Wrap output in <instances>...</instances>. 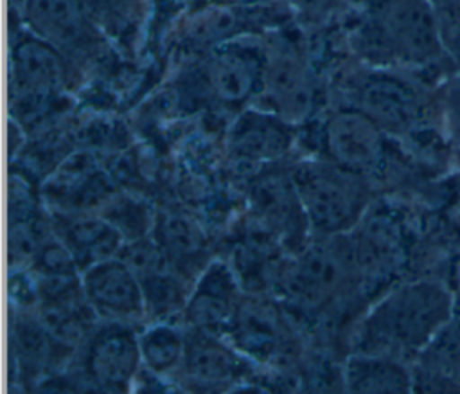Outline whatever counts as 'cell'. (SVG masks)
I'll return each instance as SVG.
<instances>
[{
	"instance_id": "14",
	"label": "cell",
	"mask_w": 460,
	"mask_h": 394,
	"mask_svg": "<svg viewBox=\"0 0 460 394\" xmlns=\"http://www.w3.org/2000/svg\"><path fill=\"white\" fill-rule=\"evenodd\" d=\"M241 300L243 295L232 268L223 261H212L199 272L189 291L183 320L192 329L226 335Z\"/></svg>"
},
{
	"instance_id": "12",
	"label": "cell",
	"mask_w": 460,
	"mask_h": 394,
	"mask_svg": "<svg viewBox=\"0 0 460 394\" xmlns=\"http://www.w3.org/2000/svg\"><path fill=\"white\" fill-rule=\"evenodd\" d=\"M296 137V124L259 106L235 113L226 148L230 157L246 164H271L282 158Z\"/></svg>"
},
{
	"instance_id": "2",
	"label": "cell",
	"mask_w": 460,
	"mask_h": 394,
	"mask_svg": "<svg viewBox=\"0 0 460 394\" xmlns=\"http://www.w3.org/2000/svg\"><path fill=\"white\" fill-rule=\"evenodd\" d=\"M458 302L453 279L422 273L395 281L359 320L354 351L386 354L410 365L442 331Z\"/></svg>"
},
{
	"instance_id": "27",
	"label": "cell",
	"mask_w": 460,
	"mask_h": 394,
	"mask_svg": "<svg viewBox=\"0 0 460 394\" xmlns=\"http://www.w3.org/2000/svg\"><path fill=\"white\" fill-rule=\"evenodd\" d=\"M437 13L453 58L460 59V0H426Z\"/></svg>"
},
{
	"instance_id": "10",
	"label": "cell",
	"mask_w": 460,
	"mask_h": 394,
	"mask_svg": "<svg viewBox=\"0 0 460 394\" xmlns=\"http://www.w3.org/2000/svg\"><path fill=\"white\" fill-rule=\"evenodd\" d=\"M84 376L104 390H126L142 365L138 335L126 322H108L86 344Z\"/></svg>"
},
{
	"instance_id": "16",
	"label": "cell",
	"mask_w": 460,
	"mask_h": 394,
	"mask_svg": "<svg viewBox=\"0 0 460 394\" xmlns=\"http://www.w3.org/2000/svg\"><path fill=\"white\" fill-rule=\"evenodd\" d=\"M56 237L74 257L79 272L88 266L113 257L124 245L119 230L110 225L101 214L92 216H65L56 221Z\"/></svg>"
},
{
	"instance_id": "30",
	"label": "cell",
	"mask_w": 460,
	"mask_h": 394,
	"mask_svg": "<svg viewBox=\"0 0 460 394\" xmlns=\"http://www.w3.org/2000/svg\"><path fill=\"white\" fill-rule=\"evenodd\" d=\"M295 2H302V0H295ZM304 2H311V4H316V2H323V0H304Z\"/></svg>"
},
{
	"instance_id": "5",
	"label": "cell",
	"mask_w": 460,
	"mask_h": 394,
	"mask_svg": "<svg viewBox=\"0 0 460 394\" xmlns=\"http://www.w3.org/2000/svg\"><path fill=\"white\" fill-rule=\"evenodd\" d=\"M9 61L11 108L20 124L45 121L74 86L79 72L59 49L23 23L14 29Z\"/></svg>"
},
{
	"instance_id": "1",
	"label": "cell",
	"mask_w": 460,
	"mask_h": 394,
	"mask_svg": "<svg viewBox=\"0 0 460 394\" xmlns=\"http://www.w3.org/2000/svg\"><path fill=\"white\" fill-rule=\"evenodd\" d=\"M347 41L359 63L426 76L437 83L456 67L440 20L426 0H345Z\"/></svg>"
},
{
	"instance_id": "3",
	"label": "cell",
	"mask_w": 460,
	"mask_h": 394,
	"mask_svg": "<svg viewBox=\"0 0 460 394\" xmlns=\"http://www.w3.org/2000/svg\"><path fill=\"white\" fill-rule=\"evenodd\" d=\"M341 88L343 103L361 110L385 133L406 146L447 130L442 83L426 76L358 61V67L345 74Z\"/></svg>"
},
{
	"instance_id": "15",
	"label": "cell",
	"mask_w": 460,
	"mask_h": 394,
	"mask_svg": "<svg viewBox=\"0 0 460 394\" xmlns=\"http://www.w3.org/2000/svg\"><path fill=\"white\" fill-rule=\"evenodd\" d=\"M411 369L417 392H460V295L455 313Z\"/></svg>"
},
{
	"instance_id": "19",
	"label": "cell",
	"mask_w": 460,
	"mask_h": 394,
	"mask_svg": "<svg viewBox=\"0 0 460 394\" xmlns=\"http://www.w3.org/2000/svg\"><path fill=\"white\" fill-rule=\"evenodd\" d=\"M250 193L253 209L273 228L293 234L296 225H307L291 175L270 173L259 176Z\"/></svg>"
},
{
	"instance_id": "21",
	"label": "cell",
	"mask_w": 460,
	"mask_h": 394,
	"mask_svg": "<svg viewBox=\"0 0 460 394\" xmlns=\"http://www.w3.org/2000/svg\"><path fill=\"white\" fill-rule=\"evenodd\" d=\"M153 239L164 252L169 264L187 275V266L198 264L201 252L205 250L203 234L198 227L178 214H160L153 223Z\"/></svg>"
},
{
	"instance_id": "13",
	"label": "cell",
	"mask_w": 460,
	"mask_h": 394,
	"mask_svg": "<svg viewBox=\"0 0 460 394\" xmlns=\"http://www.w3.org/2000/svg\"><path fill=\"white\" fill-rule=\"evenodd\" d=\"M350 268H356L352 252L311 248L284 268L280 286L289 302L314 309L329 300Z\"/></svg>"
},
{
	"instance_id": "8",
	"label": "cell",
	"mask_w": 460,
	"mask_h": 394,
	"mask_svg": "<svg viewBox=\"0 0 460 394\" xmlns=\"http://www.w3.org/2000/svg\"><path fill=\"white\" fill-rule=\"evenodd\" d=\"M261 94L253 106L273 112L291 122L313 113L318 103V81L305 54L291 41L271 34Z\"/></svg>"
},
{
	"instance_id": "18",
	"label": "cell",
	"mask_w": 460,
	"mask_h": 394,
	"mask_svg": "<svg viewBox=\"0 0 460 394\" xmlns=\"http://www.w3.org/2000/svg\"><path fill=\"white\" fill-rule=\"evenodd\" d=\"M181 369L192 381L216 385L235 380L243 371V362L219 340V335L190 327Z\"/></svg>"
},
{
	"instance_id": "9",
	"label": "cell",
	"mask_w": 460,
	"mask_h": 394,
	"mask_svg": "<svg viewBox=\"0 0 460 394\" xmlns=\"http://www.w3.org/2000/svg\"><path fill=\"white\" fill-rule=\"evenodd\" d=\"M20 22L59 49L79 70L101 58L102 32L93 23L84 0H18Z\"/></svg>"
},
{
	"instance_id": "24",
	"label": "cell",
	"mask_w": 460,
	"mask_h": 394,
	"mask_svg": "<svg viewBox=\"0 0 460 394\" xmlns=\"http://www.w3.org/2000/svg\"><path fill=\"white\" fill-rule=\"evenodd\" d=\"M63 344L65 342L59 340L43 322H14V351L22 363L20 367L38 369L41 365H49L54 356V349Z\"/></svg>"
},
{
	"instance_id": "20",
	"label": "cell",
	"mask_w": 460,
	"mask_h": 394,
	"mask_svg": "<svg viewBox=\"0 0 460 394\" xmlns=\"http://www.w3.org/2000/svg\"><path fill=\"white\" fill-rule=\"evenodd\" d=\"M226 335L234 338L243 353L257 358L271 356L280 340L275 313L268 306L244 302V299L241 300Z\"/></svg>"
},
{
	"instance_id": "22",
	"label": "cell",
	"mask_w": 460,
	"mask_h": 394,
	"mask_svg": "<svg viewBox=\"0 0 460 394\" xmlns=\"http://www.w3.org/2000/svg\"><path fill=\"white\" fill-rule=\"evenodd\" d=\"M142 365L155 376H165L183 365L187 333L169 322H156L138 335Z\"/></svg>"
},
{
	"instance_id": "11",
	"label": "cell",
	"mask_w": 460,
	"mask_h": 394,
	"mask_svg": "<svg viewBox=\"0 0 460 394\" xmlns=\"http://www.w3.org/2000/svg\"><path fill=\"white\" fill-rule=\"evenodd\" d=\"M81 288L92 309L108 320L128 322L146 313L140 279L119 255L83 270Z\"/></svg>"
},
{
	"instance_id": "23",
	"label": "cell",
	"mask_w": 460,
	"mask_h": 394,
	"mask_svg": "<svg viewBox=\"0 0 460 394\" xmlns=\"http://www.w3.org/2000/svg\"><path fill=\"white\" fill-rule=\"evenodd\" d=\"M138 279L144 291L146 313H151L160 320L178 311L183 313V308L189 297V291L183 284L185 277L178 273L171 264L162 266Z\"/></svg>"
},
{
	"instance_id": "26",
	"label": "cell",
	"mask_w": 460,
	"mask_h": 394,
	"mask_svg": "<svg viewBox=\"0 0 460 394\" xmlns=\"http://www.w3.org/2000/svg\"><path fill=\"white\" fill-rule=\"evenodd\" d=\"M444 119L455 142L460 146V59L442 83Z\"/></svg>"
},
{
	"instance_id": "6",
	"label": "cell",
	"mask_w": 460,
	"mask_h": 394,
	"mask_svg": "<svg viewBox=\"0 0 460 394\" xmlns=\"http://www.w3.org/2000/svg\"><path fill=\"white\" fill-rule=\"evenodd\" d=\"M291 178L307 225L320 236H345L372 203L368 178L325 158L300 162Z\"/></svg>"
},
{
	"instance_id": "29",
	"label": "cell",
	"mask_w": 460,
	"mask_h": 394,
	"mask_svg": "<svg viewBox=\"0 0 460 394\" xmlns=\"http://www.w3.org/2000/svg\"><path fill=\"white\" fill-rule=\"evenodd\" d=\"M455 284H456V290H458V295H460V255H458L456 268H455Z\"/></svg>"
},
{
	"instance_id": "7",
	"label": "cell",
	"mask_w": 460,
	"mask_h": 394,
	"mask_svg": "<svg viewBox=\"0 0 460 394\" xmlns=\"http://www.w3.org/2000/svg\"><path fill=\"white\" fill-rule=\"evenodd\" d=\"M392 140L368 115L347 103L334 106L320 124L323 158L368 180L388 162Z\"/></svg>"
},
{
	"instance_id": "28",
	"label": "cell",
	"mask_w": 460,
	"mask_h": 394,
	"mask_svg": "<svg viewBox=\"0 0 460 394\" xmlns=\"http://www.w3.org/2000/svg\"><path fill=\"white\" fill-rule=\"evenodd\" d=\"M208 2L232 4V5H259V4H270V2H275V0H208Z\"/></svg>"
},
{
	"instance_id": "4",
	"label": "cell",
	"mask_w": 460,
	"mask_h": 394,
	"mask_svg": "<svg viewBox=\"0 0 460 394\" xmlns=\"http://www.w3.org/2000/svg\"><path fill=\"white\" fill-rule=\"evenodd\" d=\"M266 65L264 40L243 36L203 52L180 79V94L239 113L261 94Z\"/></svg>"
},
{
	"instance_id": "25",
	"label": "cell",
	"mask_w": 460,
	"mask_h": 394,
	"mask_svg": "<svg viewBox=\"0 0 460 394\" xmlns=\"http://www.w3.org/2000/svg\"><path fill=\"white\" fill-rule=\"evenodd\" d=\"M110 225H113L124 241H133L146 237L149 228H153V216L147 212L146 205L126 196L111 198L106 201L99 212Z\"/></svg>"
},
{
	"instance_id": "17",
	"label": "cell",
	"mask_w": 460,
	"mask_h": 394,
	"mask_svg": "<svg viewBox=\"0 0 460 394\" xmlns=\"http://www.w3.org/2000/svg\"><path fill=\"white\" fill-rule=\"evenodd\" d=\"M343 387L349 392H410L413 369L386 354L354 351L343 365Z\"/></svg>"
}]
</instances>
